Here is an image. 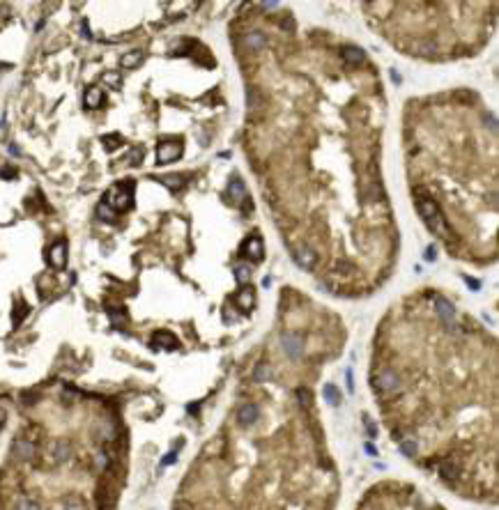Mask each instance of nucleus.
<instances>
[{
	"label": "nucleus",
	"instance_id": "f257e3e1",
	"mask_svg": "<svg viewBox=\"0 0 499 510\" xmlns=\"http://www.w3.org/2000/svg\"><path fill=\"white\" fill-rule=\"evenodd\" d=\"M416 209H419L423 223H426L437 237H442V239L451 237V230H449V225H447V219H444L442 209L437 207V203H435L432 198H428V195H419V198H416Z\"/></svg>",
	"mask_w": 499,
	"mask_h": 510
},
{
	"label": "nucleus",
	"instance_id": "f03ea898",
	"mask_svg": "<svg viewBox=\"0 0 499 510\" xmlns=\"http://www.w3.org/2000/svg\"><path fill=\"white\" fill-rule=\"evenodd\" d=\"M132 195H133V179H124L120 184H115L113 189H108L104 205H108L113 211H124L132 207Z\"/></svg>",
	"mask_w": 499,
	"mask_h": 510
},
{
	"label": "nucleus",
	"instance_id": "7ed1b4c3",
	"mask_svg": "<svg viewBox=\"0 0 499 510\" xmlns=\"http://www.w3.org/2000/svg\"><path fill=\"white\" fill-rule=\"evenodd\" d=\"M182 143L180 141H164L159 143L157 147V163H170V161H175V159L182 157Z\"/></svg>",
	"mask_w": 499,
	"mask_h": 510
},
{
	"label": "nucleus",
	"instance_id": "20e7f679",
	"mask_svg": "<svg viewBox=\"0 0 499 510\" xmlns=\"http://www.w3.org/2000/svg\"><path fill=\"white\" fill-rule=\"evenodd\" d=\"M281 343H283V350H285V354L288 356H292V359H299L301 354H304V338L299 334H292V331H288V334L281 335Z\"/></svg>",
	"mask_w": 499,
	"mask_h": 510
},
{
	"label": "nucleus",
	"instance_id": "39448f33",
	"mask_svg": "<svg viewBox=\"0 0 499 510\" xmlns=\"http://www.w3.org/2000/svg\"><path fill=\"white\" fill-rule=\"evenodd\" d=\"M35 444L33 441L23 439V437H18V439H14V444H12V455L17 460H33L35 458Z\"/></svg>",
	"mask_w": 499,
	"mask_h": 510
},
{
	"label": "nucleus",
	"instance_id": "423d86ee",
	"mask_svg": "<svg viewBox=\"0 0 499 510\" xmlns=\"http://www.w3.org/2000/svg\"><path fill=\"white\" fill-rule=\"evenodd\" d=\"M373 384H375L377 391H396V388L400 386V379H398V375H396L394 370H384V372L377 375Z\"/></svg>",
	"mask_w": 499,
	"mask_h": 510
},
{
	"label": "nucleus",
	"instance_id": "0eeeda50",
	"mask_svg": "<svg viewBox=\"0 0 499 510\" xmlns=\"http://www.w3.org/2000/svg\"><path fill=\"white\" fill-rule=\"evenodd\" d=\"M49 262L53 269H65L67 264V244L65 241H55L49 251Z\"/></svg>",
	"mask_w": 499,
	"mask_h": 510
},
{
	"label": "nucleus",
	"instance_id": "6e6552de",
	"mask_svg": "<svg viewBox=\"0 0 499 510\" xmlns=\"http://www.w3.org/2000/svg\"><path fill=\"white\" fill-rule=\"evenodd\" d=\"M258 418H260V409H258V405H253V402L242 405L239 407V412H237V421H239V425H244V428L253 425Z\"/></svg>",
	"mask_w": 499,
	"mask_h": 510
},
{
	"label": "nucleus",
	"instance_id": "1a4fd4ad",
	"mask_svg": "<svg viewBox=\"0 0 499 510\" xmlns=\"http://www.w3.org/2000/svg\"><path fill=\"white\" fill-rule=\"evenodd\" d=\"M228 195H230V200H233L235 205L246 203L249 193H246V186L239 177H233V179H230V184H228Z\"/></svg>",
	"mask_w": 499,
	"mask_h": 510
},
{
	"label": "nucleus",
	"instance_id": "9d476101",
	"mask_svg": "<svg viewBox=\"0 0 499 510\" xmlns=\"http://www.w3.org/2000/svg\"><path fill=\"white\" fill-rule=\"evenodd\" d=\"M295 260H297L299 267H304V269H313L316 267V260H317V253L313 251V248H299L297 253H295Z\"/></svg>",
	"mask_w": 499,
	"mask_h": 510
},
{
	"label": "nucleus",
	"instance_id": "9b49d317",
	"mask_svg": "<svg viewBox=\"0 0 499 510\" xmlns=\"http://www.w3.org/2000/svg\"><path fill=\"white\" fill-rule=\"evenodd\" d=\"M246 255L253 260V262H263V257H265V248H263V239L258 237H251L249 241H246Z\"/></svg>",
	"mask_w": 499,
	"mask_h": 510
},
{
	"label": "nucleus",
	"instance_id": "f8f14e48",
	"mask_svg": "<svg viewBox=\"0 0 499 510\" xmlns=\"http://www.w3.org/2000/svg\"><path fill=\"white\" fill-rule=\"evenodd\" d=\"M435 306H437V315L444 319V324L453 326V317H455L453 306H451V303H449L444 297H437V299H435Z\"/></svg>",
	"mask_w": 499,
	"mask_h": 510
},
{
	"label": "nucleus",
	"instance_id": "ddd939ff",
	"mask_svg": "<svg viewBox=\"0 0 499 510\" xmlns=\"http://www.w3.org/2000/svg\"><path fill=\"white\" fill-rule=\"evenodd\" d=\"M152 343H154V347H164V350H177V338L173 334H168V331H157L154 334V338H152Z\"/></svg>",
	"mask_w": 499,
	"mask_h": 510
},
{
	"label": "nucleus",
	"instance_id": "4468645a",
	"mask_svg": "<svg viewBox=\"0 0 499 510\" xmlns=\"http://www.w3.org/2000/svg\"><path fill=\"white\" fill-rule=\"evenodd\" d=\"M51 455H53L55 462H67V460L71 458V446L65 439L55 441V444H53V448H51Z\"/></svg>",
	"mask_w": 499,
	"mask_h": 510
},
{
	"label": "nucleus",
	"instance_id": "2eb2a0df",
	"mask_svg": "<svg viewBox=\"0 0 499 510\" xmlns=\"http://www.w3.org/2000/svg\"><path fill=\"white\" fill-rule=\"evenodd\" d=\"M343 60H345V64L354 67V64L364 62V51L357 46H348V48H343Z\"/></svg>",
	"mask_w": 499,
	"mask_h": 510
},
{
	"label": "nucleus",
	"instance_id": "dca6fc26",
	"mask_svg": "<svg viewBox=\"0 0 499 510\" xmlns=\"http://www.w3.org/2000/svg\"><path fill=\"white\" fill-rule=\"evenodd\" d=\"M143 58H145V53H143V51L124 53V55H122V60H120V64H122L124 69H133V67H138L140 62H143Z\"/></svg>",
	"mask_w": 499,
	"mask_h": 510
},
{
	"label": "nucleus",
	"instance_id": "f3484780",
	"mask_svg": "<svg viewBox=\"0 0 499 510\" xmlns=\"http://www.w3.org/2000/svg\"><path fill=\"white\" fill-rule=\"evenodd\" d=\"M83 101H85V106H88V108H99V106H101V101H104L101 88H88V92H85Z\"/></svg>",
	"mask_w": 499,
	"mask_h": 510
},
{
	"label": "nucleus",
	"instance_id": "a211bd4d",
	"mask_svg": "<svg viewBox=\"0 0 499 510\" xmlns=\"http://www.w3.org/2000/svg\"><path fill=\"white\" fill-rule=\"evenodd\" d=\"M246 44H249V48H253V51H263L265 46H267V37L260 30H253V32H249V37H246Z\"/></svg>",
	"mask_w": 499,
	"mask_h": 510
},
{
	"label": "nucleus",
	"instance_id": "6ab92c4d",
	"mask_svg": "<svg viewBox=\"0 0 499 510\" xmlns=\"http://www.w3.org/2000/svg\"><path fill=\"white\" fill-rule=\"evenodd\" d=\"M246 106H249V111H260L263 108V95L258 92V88L246 90Z\"/></svg>",
	"mask_w": 499,
	"mask_h": 510
},
{
	"label": "nucleus",
	"instance_id": "aec40b11",
	"mask_svg": "<svg viewBox=\"0 0 499 510\" xmlns=\"http://www.w3.org/2000/svg\"><path fill=\"white\" fill-rule=\"evenodd\" d=\"M253 292H251V287H249V290H239L237 292V297H235V303L239 308H242V310H249V308L253 306Z\"/></svg>",
	"mask_w": 499,
	"mask_h": 510
},
{
	"label": "nucleus",
	"instance_id": "412c9836",
	"mask_svg": "<svg viewBox=\"0 0 499 510\" xmlns=\"http://www.w3.org/2000/svg\"><path fill=\"white\" fill-rule=\"evenodd\" d=\"M439 471H442V476L444 478H455L458 476V471H460V464H458V460H444L442 464H439Z\"/></svg>",
	"mask_w": 499,
	"mask_h": 510
},
{
	"label": "nucleus",
	"instance_id": "4be33fe9",
	"mask_svg": "<svg viewBox=\"0 0 499 510\" xmlns=\"http://www.w3.org/2000/svg\"><path fill=\"white\" fill-rule=\"evenodd\" d=\"M159 182L164 186H168L170 191H180L184 186V177L182 175H164V177H159Z\"/></svg>",
	"mask_w": 499,
	"mask_h": 510
},
{
	"label": "nucleus",
	"instance_id": "5701e85b",
	"mask_svg": "<svg viewBox=\"0 0 499 510\" xmlns=\"http://www.w3.org/2000/svg\"><path fill=\"white\" fill-rule=\"evenodd\" d=\"M322 393H324L327 402H329L332 407H338V405H341V393H338V388L333 386V384H324Z\"/></svg>",
	"mask_w": 499,
	"mask_h": 510
},
{
	"label": "nucleus",
	"instance_id": "b1692460",
	"mask_svg": "<svg viewBox=\"0 0 499 510\" xmlns=\"http://www.w3.org/2000/svg\"><path fill=\"white\" fill-rule=\"evenodd\" d=\"M101 143H104V147L108 152L111 150H117V147H120V145H122V136H120V133H111V136H104V138H101Z\"/></svg>",
	"mask_w": 499,
	"mask_h": 510
},
{
	"label": "nucleus",
	"instance_id": "393cba45",
	"mask_svg": "<svg viewBox=\"0 0 499 510\" xmlns=\"http://www.w3.org/2000/svg\"><path fill=\"white\" fill-rule=\"evenodd\" d=\"M65 510H85V503L81 496L69 494V496H65Z\"/></svg>",
	"mask_w": 499,
	"mask_h": 510
},
{
	"label": "nucleus",
	"instance_id": "a878e982",
	"mask_svg": "<svg viewBox=\"0 0 499 510\" xmlns=\"http://www.w3.org/2000/svg\"><path fill=\"white\" fill-rule=\"evenodd\" d=\"M99 434H101V439L104 441H113L115 439V425L111 421H104L101 425H99Z\"/></svg>",
	"mask_w": 499,
	"mask_h": 510
},
{
	"label": "nucleus",
	"instance_id": "bb28decb",
	"mask_svg": "<svg viewBox=\"0 0 499 510\" xmlns=\"http://www.w3.org/2000/svg\"><path fill=\"white\" fill-rule=\"evenodd\" d=\"M269 377H272V370H269V366H267V363H260V366L255 368L253 379H255V382H267Z\"/></svg>",
	"mask_w": 499,
	"mask_h": 510
},
{
	"label": "nucleus",
	"instance_id": "cd10ccee",
	"mask_svg": "<svg viewBox=\"0 0 499 510\" xmlns=\"http://www.w3.org/2000/svg\"><path fill=\"white\" fill-rule=\"evenodd\" d=\"M97 214H99V219L101 221H106V223H111V221H115V211L111 209V207H108V205H99V207H97Z\"/></svg>",
	"mask_w": 499,
	"mask_h": 510
},
{
	"label": "nucleus",
	"instance_id": "c85d7f7f",
	"mask_svg": "<svg viewBox=\"0 0 499 510\" xmlns=\"http://www.w3.org/2000/svg\"><path fill=\"white\" fill-rule=\"evenodd\" d=\"M17 510H42V506H39L35 499H28V496H23V499H18Z\"/></svg>",
	"mask_w": 499,
	"mask_h": 510
},
{
	"label": "nucleus",
	"instance_id": "c756f323",
	"mask_svg": "<svg viewBox=\"0 0 499 510\" xmlns=\"http://www.w3.org/2000/svg\"><path fill=\"white\" fill-rule=\"evenodd\" d=\"M108 315H111V319H113L115 326H120L127 322V313L124 310H117V308H108Z\"/></svg>",
	"mask_w": 499,
	"mask_h": 510
},
{
	"label": "nucleus",
	"instance_id": "7c9ffc66",
	"mask_svg": "<svg viewBox=\"0 0 499 510\" xmlns=\"http://www.w3.org/2000/svg\"><path fill=\"white\" fill-rule=\"evenodd\" d=\"M26 315H28V306L23 303V301H21V303H17V308H14V326L21 324Z\"/></svg>",
	"mask_w": 499,
	"mask_h": 510
},
{
	"label": "nucleus",
	"instance_id": "2f4dec72",
	"mask_svg": "<svg viewBox=\"0 0 499 510\" xmlns=\"http://www.w3.org/2000/svg\"><path fill=\"white\" fill-rule=\"evenodd\" d=\"M235 278H237V283H246L249 278H251V269L246 267V264H239L235 269Z\"/></svg>",
	"mask_w": 499,
	"mask_h": 510
},
{
	"label": "nucleus",
	"instance_id": "473e14b6",
	"mask_svg": "<svg viewBox=\"0 0 499 510\" xmlns=\"http://www.w3.org/2000/svg\"><path fill=\"white\" fill-rule=\"evenodd\" d=\"M416 448H419V446H416V444H414L412 439L400 441V450H403V455H407V458H412V455L416 453Z\"/></svg>",
	"mask_w": 499,
	"mask_h": 510
},
{
	"label": "nucleus",
	"instance_id": "72a5a7b5",
	"mask_svg": "<svg viewBox=\"0 0 499 510\" xmlns=\"http://www.w3.org/2000/svg\"><path fill=\"white\" fill-rule=\"evenodd\" d=\"M95 464H97V469H106L108 466V453L106 450H99L95 455Z\"/></svg>",
	"mask_w": 499,
	"mask_h": 510
},
{
	"label": "nucleus",
	"instance_id": "f704fd0d",
	"mask_svg": "<svg viewBox=\"0 0 499 510\" xmlns=\"http://www.w3.org/2000/svg\"><path fill=\"white\" fill-rule=\"evenodd\" d=\"M297 398L304 407H311V391L308 388H297Z\"/></svg>",
	"mask_w": 499,
	"mask_h": 510
},
{
	"label": "nucleus",
	"instance_id": "c9c22d12",
	"mask_svg": "<svg viewBox=\"0 0 499 510\" xmlns=\"http://www.w3.org/2000/svg\"><path fill=\"white\" fill-rule=\"evenodd\" d=\"M364 423H366L368 437H370V439H375V437H377V428H375V423L370 421V416H364Z\"/></svg>",
	"mask_w": 499,
	"mask_h": 510
},
{
	"label": "nucleus",
	"instance_id": "e433bc0d",
	"mask_svg": "<svg viewBox=\"0 0 499 510\" xmlns=\"http://www.w3.org/2000/svg\"><path fill=\"white\" fill-rule=\"evenodd\" d=\"M140 159H143V152H140V150H133L132 154H129V163H132V166H138Z\"/></svg>",
	"mask_w": 499,
	"mask_h": 510
},
{
	"label": "nucleus",
	"instance_id": "4c0bfd02",
	"mask_svg": "<svg viewBox=\"0 0 499 510\" xmlns=\"http://www.w3.org/2000/svg\"><path fill=\"white\" fill-rule=\"evenodd\" d=\"M175 460H177V453H168L166 458L161 460V464H164V466H168V464H173V462H175Z\"/></svg>",
	"mask_w": 499,
	"mask_h": 510
},
{
	"label": "nucleus",
	"instance_id": "58836bf2",
	"mask_svg": "<svg viewBox=\"0 0 499 510\" xmlns=\"http://www.w3.org/2000/svg\"><path fill=\"white\" fill-rule=\"evenodd\" d=\"M0 177H17V168H2Z\"/></svg>",
	"mask_w": 499,
	"mask_h": 510
},
{
	"label": "nucleus",
	"instance_id": "ea45409f",
	"mask_svg": "<svg viewBox=\"0 0 499 510\" xmlns=\"http://www.w3.org/2000/svg\"><path fill=\"white\" fill-rule=\"evenodd\" d=\"M437 257V251H435V246H428L426 248V260H435Z\"/></svg>",
	"mask_w": 499,
	"mask_h": 510
},
{
	"label": "nucleus",
	"instance_id": "a19ab883",
	"mask_svg": "<svg viewBox=\"0 0 499 510\" xmlns=\"http://www.w3.org/2000/svg\"><path fill=\"white\" fill-rule=\"evenodd\" d=\"M465 281H467V285H469V287H474V290H479V287H481V283L474 281V278H469V276H465Z\"/></svg>",
	"mask_w": 499,
	"mask_h": 510
},
{
	"label": "nucleus",
	"instance_id": "79ce46f5",
	"mask_svg": "<svg viewBox=\"0 0 499 510\" xmlns=\"http://www.w3.org/2000/svg\"><path fill=\"white\" fill-rule=\"evenodd\" d=\"M345 379H348V388H350V391H354V382H352V370H348V372H345Z\"/></svg>",
	"mask_w": 499,
	"mask_h": 510
},
{
	"label": "nucleus",
	"instance_id": "37998d69",
	"mask_svg": "<svg viewBox=\"0 0 499 510\" xmlns=\"http://www.w3.org/2000/svg\"><path fill=\"white\" fill-rule=\"evenodd\" d=\"M106 80H108V83H113V85H120V79H117L115 74H106Z\"/></svg>",
	"mask_w": 499,
	"mask_h": 510
},
{
	"label": "nucleus",
	"instance_id": "c03bdc74",
	"mask_svg": "<svg viewBox=\"0 0 499 510\" xmlns=\"http://www.w3.org/2000/svg\"><path fill=\"white\" fill-rule=\"evenodd\" d=\"M366 453L368 455H377V450L373 448V444H366Z\"/></svg>",
	"mask_w": 499,
	"mask_h": 510
},
{
	"label": "nucleus",
	"instance_id": "a18cd8bd",
	"mask_svg": "<svg viewBox=\"0 0 499 510\" xmlns=\"http://www.w3.org/2000/svg\"><path fill=\"white\" fill-rule=\"evenodd\" d=\"M276 5H279V2H263V7H265V9H274Z\"/></svg>",
	"mask_w": 499,
	"mask_h": 510
},
{
	"label": "nucleus",
	"instance_id": "49530a36",
	"mask_svg": "<svg viewBox=\"0 0 499 510\" xmlns=\"http://www.w3.org/2000/svg\"><path fill=\"white\" fill-rule=\"evenodd\" d=\"M5 423V412H0V425Z\"/></svg>",
	"mask_w": 499,
	"mask_h": 510
}]
</instances>
